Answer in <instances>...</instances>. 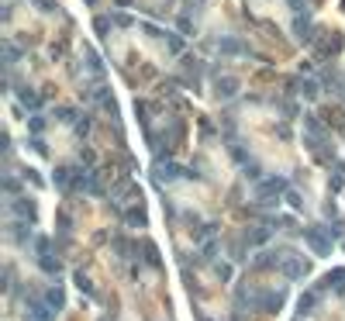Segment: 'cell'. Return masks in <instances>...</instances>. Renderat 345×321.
<instances>
[{"label":"cell","instance_id":"obj_24","mask_svg":"<svg viewBox=\"0 0 345 321\" xmlns=\"http://www.w3.org/2000/svg\"><path fill=\"white\" fill-rule=\"evenodd\" d=\"M287 204L293 211H304V200H300V193H297V190H287Z\"/></svg>","mask_w":345,"mask_h":321},{"label":"cell","instance_id":"obj_28","mask_svg":"<svg viewBox=\"0 0 345 321\" xmlns=\"http://www.w3.org/2000/svg\"><path fill=\"white\" fill-rule=\"evenodd\" d=\"M21 176H24V180H31L35 187H41V183H45V180H41V176H38V173H35V170H24V173H21Z\"/></svg>","mask_w":345,"mask_h":321},{"label":"cell","instance_id":"obj_23","mask_svg":"<svg viewBox=\"0 0 345 321\" xmlns=\"http://www.w3.org/2000/svg\"><path fill=\"white\" fill-rule=\"evenodd\" d=\"M245 176H249L252 183H263V170H259L255 163H245Z\"/></svg>","mask_w":345,"mask_h":321},{"label":"cell","instance_id":"obj_18","mask_svg":"<svg viewBox=\"0 0 345 321\" xmlns=\"http://www.w3.org/2000/svg\"><path fill=\"white\" fill-rule=\"evenodd\" d=\"M297 90H300V97H304V100H314V97H318V83H314V79H304Z\"/></svg>","mask_w":345,"mask_h":321},{"label":"cell","instance_id":"obj_5","mask_svg":"<svg viewBox=\"0 0 345 321\" xmlns=\"http://www.w3.org/2000/svg\"><path fill=\"white\" fill-rule=\"evenodd\" d=\"M255 307H259V311H266V314H276V311L283 307V290H266V294H259Z\"/></svg>","mask_w":345,"mask_h":321},{"label":"cell","instance_id":"obj_22","mask_svg":"<svg viewBox=\"0 0 345 321\" xmlns=\"http://www.w3.org/2000/svg\"><path fill=\"white\" fill-rule=\"evenodd\" d=\"M162 38H166V45H169V52H176V56L183 52V38H180V35H162Z\"/></svg>","mask_w":345,"mask_h":321},{"label":"cell","instance_id":"obj_12","mask_svg":"<svg viewBox=\"0 0 345 321\" xmlns=\"http://www.w3.org/2000/svg\"><path fill=\"white\" fill-rule=\"evenodd\" d=\"M218 49H221L225 56H242V52H245V45H242L238 38H221V42H218Z\"/></svg>","mask_w":345,"mask_h":321},{"label":"cell","instance_id":"obj_26","mask_svg":"<svg viewBox=\"0 0 345 321\" xmlns=\"http://www.w3.org/2000/svg\"><path fill=\"white\" fill-rule=\"evenodd\" d=\"M35 7H38V11H45V14L59 11V4H56V0H35Z\"/></svg>","mask_w":345,"mask_h":321},{"label":"cell","instance_id":"obj_7","mask_svg":"<svg viewBox=\"0 0 345 321\" xmlns=\"http://www.w3.org/2000/svg\"><path fill=\"white\" fill-rule=\"evenodd\" d=\"M41 301L49 304V307H52V311H62V307H66V294H62V287L59 284H52V287H45V294H41Z\"/></svg>","mask_w":345,"mask_h":321},{"label":"cell","instance_id":"obj_4","mask_svg":"<svg viewBox=\"0 0 345 321\" xmlns=\"http://www.w3.org/2000/svg\"><path fill=\"white\" fill-rule=\"evenodd\" d=\"M24 321H56V311H52L45 301L31 297V301H28V318Z\"/></svg>","mask_w":345,"mask_h":321},{"label":"cell","instance_id":"obj_33","mask_svg":"<svg viewBox=\"0 0 345 321\" xmlns=\"http://www.w3.org/2000/svg\"><path fill=\"white\" fill-rule=\"evenodd\" d=\"M180 31H183V35H190V31H193V24H190V18H183V21H180Z\"/></svg>","mask_w":345,"mask_h":321},{"label":"cell","instance_id":"obj_25","mask_svg":"<svg viewBox=\"0 0 345 321\" xmlns=\"http://www.w3.org/2000/svg\"><path fill=\"white\" fill-rule=\"evenodd\" d=\"M342 176H345V170H338V176H331V180H328V187H331V193H338V190L345 187V180H342Z\"/></svg>","mask_w":345,"mask_h":321},{"label":"cell","instance_id":"obj_13","mask_svg":"<svg viewBox=\"0 0 345 321\" xmlns=\"http://www.w3.org/2000/svg\"><path fill=\"white\" fill-rule=\"evenodd\" d=\"M245 242H249V246H266L269 231H266V228H252V231H245Z\"/></svg>","mask_w":345,"mask_h":321},{"label":"cell","instance_id":"obj_11","mask_svg":"<svg viewBox=\"0 0 345 321\" xmlns=\"http://www.w3.org/2000/svg\"><path fill=\"white\" fill-rule=\"evenodd\" d=\"M318 297H321V290H311V294H304V297H300V304H297V311L307 318V314L318 307Z\"/></svg>","mask_w":345,"mask_h":321},{"label":"cell","instance_id":"obj_2","mask_svg":"<svg viewBox=\"0 0 345 321\" xmlns=\"http://www.w3.org/2000/svg\"><path fill=\"white\" fill-rule=\"evenodd\" d=\"M287 180H283V176H269V180H263V183H259V187H255V197H259V200H276V197H280V193H287Z\"/></svg>","mask_w":345,"mask_h":321},{"label":"cell","instance_id":"obj_16","mask_svg":"<svg viewBox=\"0 0 345 321\" xmlns=\"http://www.w3.org/2000/svg\"><path fill=\"white\" fill-rule=\"evenodd\" d=\"M293 31L300 35V42H311V21L297 14V21H293Z\"/></svg>","mask_w":345,"mask_h":321},{"label":"cell","instance_id":"obj_10","mask_svg":"<svg viewBox=\"0 0 345 321\" xmlns=\"http://www.w3.org/2000/svg\"><path fill=\"white\" fill-rule=\"evenodd\" d=\"M14 214L24 218V221H31V218H35V204H31L28 197H18V200H14Z\"/></svg>","mask_w":345,"mask_h":321},{"label":"cell","instance_id":"obj_3","mask_svg":"<svg viewBox=\"0 0 345 321\" xmlns=\"http://www.w3.org/2000/svg\"><path fill=\"white\" fill-rule=\"evenodd\" d=\"M307 269H311V263L300 259V256H290V252H287V259H283V266H280V273L287 280H300V276H307Z\"/></svg>","mask_w":345,"mask_h":321},{"label":"cell","instance_id":"obj_15","mask_svg":"<svg viewBox=\"0 0 345 321\" xmlns=\"http://www.w3.org/2000/svg\"><path fill=\"white\" fill-rule=\"evenodd\" d=\"M21 104H24V107H31V111H38V107H41V97L35 94V90H28V87H24V90H21Z\"/></svg>","mask_w":345,"mask_h":321},{"label":"cell","instance_id":"obj_21","mask_svg":"<svg viewBox=\"0 0 345 321\" xmlns=\"http://www.w3.org/2000/svg\"><path fill=\"white\" fill-rule=\"evenodd\" d=\"M124 218H128V225H138V228L145 225V211H142V208H135V211H128V214H124Z\"/></svg>","mask_w":345,"mask_h":321},{"label":"cell","instance_id":"obj_31","mask_svg":"<svg viewBox=\"0 0 345 321\" xmlns=\"http://www.w3.org/2000/svg\"><path fill=\"white\" fill-rule=\"evenodd\" d=\"M183 7H187V11H190V14H193V11H200V7H204V0H187Z\"/></svg>","mask_w":345,"mask_h":321},{"label":"cell","instance_id":"obj_17","mask_svg":"<svg viewBox=\"0 0 345 321\" xmlns=\"http://www.w3.org/2000/svg\"><path fill=\"white\" fill-rule=\"evenodd\" d=\"M38 266L45 269V273H59V259L52 256V252H41V256H38Z\"/></svg>","mask_w":345,"mask_h":321},{"label":"cell","instance_id":"obj_1","mask_svg":"<svg viewBox=\"0 0 345 321\" xmlns=\"http://www.w3.org/2000/svg\"><path fill=\"white\" fill-rule=\"evenodd\" d=\"M331 228H325V225H311V228H304V242L311 249H314V256H331Z\"/></svg>","mask_w":345,"mask_h":321},{"label":"cell","instance_id":"obj_9","mask_svg":"<svg viewBox=\"0 0 345 321\" xmlns=\"http://www.w3.org/2000/svg\"><path fill=\"white\" fill-rule=\"evenodd\" d=\"M331 284H335V290L345 297V269H331L325 280H321V287H331ZM321 287H318V290H321Z\"/></svg>","mask_w":345,"mask_h":321},{"label":"cell","instance_id":"obj_27","mask_svg":"<svg viewBox=\"0 0 345 321\" xmlns=\"http://www.w3.org/2000/svg\"><path fill=\"white\" fill-rule=\"evenodd\" d=\"M76 287L83 290V294H94V287H90V280H87L83 273H76Z\"/></svg>","mask_w":345,"mask_h":321},{"label":"cell","instance_id":"obj_34","mask_svg":"<svg viewBox=\"0 0 345 321\" xmlns=\"http://www.w3.org/2000/svg\"><path fill=\"white\" fill-rule=\"evenodd\" d=\"M87 4H90V7H94V4H97V0H87Z\"/></svg>","mask_w":345,"mask_h":321},{"label":"cell","instance_id":"obj_29","mask_svg":"<svg viewBox=\"0 0 345 321\" xmlns=\"http://www.w3.org/2000/svg\"><path fill=\"white\" fill-rule=\"evenodd\" d=\"M59 117H62V121H76V111H73V107H59Z\"/></svg>","mask_w":345,"mask_h":321},{"label":"cell","instance_id":"obj_32","mask_svg":"<svg viewBox=\"0 0 345 321\" xmlns=\"http://www.w3.org/2000/svg\"><path fill=\"white\" fill-rule=\"evenodd\" d=\"M76 132H79V135L90 132V121H87V117H79V121H76Z\"/></svg>","mask_w":345,"mask_h":321},{"label":"cell","instance_id":"obj_8","mask_svg":"<svg viewBox=\"0 0 345 321\" xmlns=\"http://www.w3.org/2000/svg\"><path fill=\"white\" fill-rule=\"evenodd\" d=\"M238 87H242V83H238L235 76H218V83H214V94L228 100V97H235V94H238Z\"/></svg>","mask_w":345,"mask_h":321},{"label":"cell","instance_id":"obj_20","mask_svg":"<svg viewBox=\"0 0 345 321\" xmlns=\"http://www.w3.org/2000/svg\"><path fill=\"white\" fill-rule=\"evenodd\" d=\"M28 132H31V135H41V132H45V117H41V114H31V121H28Z\"/></svg>","mask_w":345,"mask_h":321},{"label":"cell","instance_id":"obj_19","mask_svg":"<svg viewBox=\"0 0 345 321\" xmlns=\"http://www.w3.org/2000/svg\"><path fill=\"white\" fill-rule=\"evenodd\" d=\"M304 125H307V132H311V138H318V142H321V121H318L314 114H311V117H304Z\"/></svg>","mask_w":345,"mask_h":321},{"label":"cell","instance_id":"obj_30","mask_svg":"<svg viewBox=\"0 0 345 321\" xmlns=\"http://www.w3.org/2000/svg\"><path fill=\"white\" fill-rule=\"evenodd\" d=\"M87 62H90V69H94V73H104V66H100V59H97L94 52H87Z\"/></svg>","mask_w":345,"mask_h":321},{"label":"cell","instance_id":"obj_14","mask_svg":"<svg viewBox=\"0 0 345 321\" xmlns=\"http://www.w3.org/2000/svg\"><path fill=\"white\" fill-rule=\"evenodd\" d=\"M11 231H14V242H21V246H28V242H31V228H28V221H18Z\"/></svg>","mask_w":345,"mask_h":321},{"label":"cell","instance_id":"obj_6","mask_svg":"<svg viewBox=\"0 0 345 321\" xmlns=\"http://www.w3.org/2000/svg\"><path fill=\"white\" fill-rule=\"evenodd\" d=\"M152 173H155L159 183H169V180H180V176H183V170H180L176 163H155Z\"/></svg>","mask_w":345,"mask_h":321}]
</instances>
